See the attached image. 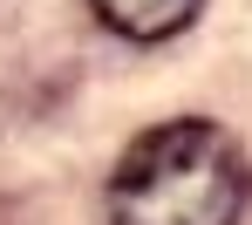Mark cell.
Returning a JSON list of instances; mask_svg holds the SVG:
<instances>
[{
    "label": "cell",
    "instance_id": "cell-1",
    "mask_svg": "<svg viewBox=\"0 0 252 225\" xmlns=\"http://www.w3.org/2000/svg\"><path fill=\"white\" fill-rule=\"evenodd\" d=\"M252 164L205 116L143 130L109 178V225H239Z\"/></svg>",
    "mask_w": 252,
    "mask_h": 225
},
{
    "label": "cell",
    "instance_id": "cell-2",
    "mask_svg": "<svg viewBox=\"0 0 252 225\" xmlns=\"http://www.w3.org/2000/svg\"><path fill=\"white\" fill-rule=\"evenodd\" d=\"M123 41H170V34H184L198 14H205V0H89Z\"/></svg>",
    "mask_w": 252,
    "mask_h": 225
}]
</instances>
